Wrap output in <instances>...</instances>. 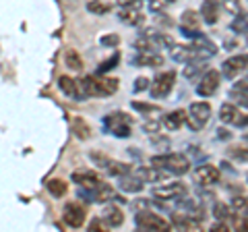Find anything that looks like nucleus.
Segmentation results:
<instances>
[{
    "label": "nucleus",
    "instance_id": "28",
    "mask_svg": "<svg viewBox=\"0 0 248 232\" xmlns=\"http://www.w3.org/2000/svg\"><path fill=\"white\" fill-rule=\"evenodd\" d=\"M137 176H139L141 181H149V182L164 181V174H161L159 168H155V166H151V168H139V170H137Z\"/></svg>",
    "mask_w": 248,
    "mask_h": 232
},
{
    "label": "nucleus",
    "instance_id": "9",
    "mask_svg": "<svg viewBox=\"0 0 248 232\" xmlns=\"http://www.w3.org/2000/svg\"><path fill=\"white\" fill-rule=\"evenodd\" d=\"M192 179H195V182L201 184V187H209V184L219 182L221 172L211 164H201L195 172H192Z\"/></svg>",
    "mask_w": 248,
    "mask_h": 232
},
{
    "label": "nucleus",
    "instance_id": "16",
    "mask_svg": "<svg viewBox=\"0 0 248 232\" xmlns=\"http://www.w3.org/2000/svg\"><path fill=\"white\" fill-rule=\"evenodd\" d=\"M170 56H172L176 63H190V60H197V54H195V48L190 46H178V44H172L170 46Z\"/></svg>",
    "mask_w": 248,
    "mask_h": 232
},
{
    "label": "nucleus",
    "instance_id": "8",
    "mask_svg": "<svg viewBox=\"0 0 248 232\" xmlns=\"http://www.w3.org/2000/svg\"><path fill=\"white\" fill-rule=\"evenodd\" d=\"M186 193H188L186 184L172 182V184H166V187H155L151 191V197H155L157 201H178L180 197H184Z\"/></svg>",
    "mask_w": 248,
    "mask_h": 232
},
{
    "label": "nucleus",
    "instance_id": "48",
    "mask_svg": "<svg viewBox=\"0 0 248 232\" xmlns=\"http://www.w3.org/2000/svg\"><path fill=\"white\" fill-rule=\"evenodd\" d=\"M236 125H238V127H246V125H248V116H242V114H240V116H238V120H236Z\"/></svg>",
    "mask_w": 248,
    "mask_h": 232
},
{
    "label": "nucleus",
    "instance_id": "35",
    "mask_svg": "<svg viewBox=\"0 0 248 232\" xmlns=\"http://www.w3.org/2000/svg\"><path fill=\"white\" fill-rule=\"evenodd\" d=\"M87 9H89L93 15H108V13L112 11V4L102 2V0H93V2L87 4Z\"/></svg>",
    "mask_w": 248,
    "mask_h": 232
},
{
    "label": "nucleus",
    "instance_id": "43",
    "mask_svg": "<svg viewBox=\"0 0 248 232\" xmlns=\"http://www.w3.org/2000/svg\"><path fill=\"white\" fill-rule=\"evenodd\" d=\"M122 6H135V9H141L143 2L141 0H118V9H122Z\"/></svg>",
    "mask_w": 248,
    "mask_h": 232
},
{
    "label": "nucleus",
    "instance_id": "7",
    "mask_svg": "<svg viewBox=\"0 0 248 232\" xmlns=\"http://www.w3.org/2000/svg\"><path fill=\"white\" fill-rule=\"evenodd\" d=\"M174 83H176V73L174 71H166V73L157 75L153 79V85H151V98H155V99L168 98L170 91H172V87H174Z\"/></svg>",
    "mask_w": 248,
    "mask_h": 232
},
{
    "label": "nucleus",
    "instance_id": "18",
    "mask_svg": "<svg viewBox=\"0 0 248 232\" xmlns=\"http://www.w3.org/2000/svg\"><path fill=\"white\" fill-rule=\"evenodd\" d=\"M118 189L124 193H141L143 191V181L139 176H133L130 172L118 176Z\"/></svg>",
    "mask_w": 248,
    "mask_h": 232
},
{
    "label": "nucleus",
    "instance_id": "19",
    "mask_svg": "<svg viewBox=\"0 0 248 232\" xmlns=\"http://www.w3.org/2000/svg\"><path fill=\"white\" fill-rule=\"evenodd\" d=\"M172 226L178 230H201V222L182 212V214H172Z\"/></svg>",
    "mask_w": 248,
    "mask_h": 232
},
{
    "label": "nucleus",
    "instance_id": "17",
    "mask_svg": "<svg viewBox=\"0 0 248 232\" xmlns=\"http://www.w3.org/2000/svg\"><path fill=\"white\" fill-rule=\"evenodd\" d=\"M219 0H205L203 4H201V17H203L205 23H209V25H215L217 19H219Z\"/></svg>",
    "mask_w": 248,
    "mask_h": 232
},
{
    "label": "nucleus",
    "instance_id": "34",
    "mask_svg": "<svg viewBox=\"0 0 248 232\" xmlns=\"http://www.w3.org/2000/svg\"><path fill=\"white\" fill-rule=\"evenodd\" d=\"M213 215L217 220H221V222H228L232 218V207L226 205V203H215L213 205Z\"/></svg>",
    "mask_w": 248,
    "mask_h": 232
},
{
    "label": "nucleus",
    "instance_id": "24",
    "mask_svg": "<svg viewBox=\"0 0 248 232\" xmlns=\"http://www.w3.org/2000/svg\"><path fill=\"white\" fill-rule=\"evenodd\" d=\"M104 222L108 224V226H112V228L122 226V222H124L122 210H120V207H116V205H108L106 212H104Z\"/></svg>",
    "mask_w": 248,
    "mask_h": 232
},
{
    "label": "nucleus",
    "instance_id": "11",
    "mask_svg": "<svg viewBox=\"0 0 248 232\" xmlns=\"http://www.w3.org/2000/svg\"><path fill=\"white\" fill-rule=\"evenodd\" d=\"M180 32H182V35L190 37V40H197V37L203 35L201 29H199V13H195V11H184L182 13Z\"/></svg>",
    "mask_w": 248,
    "mask_h": 232
},
{
    "label": "nucleus",
    "instance_id": "4",
    "mask_svg": "<svg viewBox=\"0 0 248 232\" xmlns=\"http://www.w3.org/2000/svg\"><path fill=\"white\" fill-rule=\"evenodd\" d=\"M172 44H174V40L170 35L149 29V32H147L141 40L135 42V48H139L141 52H159L161 48H170Z\"/></svg>",
    "mask_w": 248,
    "mask_h": 232
},
{
    "label": "nucleus",
    "instance_id": "39",
    "mask_svg": "<svg viewBox=\"0 0 248 232\" xmlns=\"http://www.w3.org/2000/svg\"><path fill=\"white\" fill-rule=\"evenodd\" d=\"M232 220V218H230ZM232 226H234V230H244L248 232V215H238V218L232 220Z\"/></svg>",
    "mask_w": 248,
    "mask_h": 232
},
{
    "label": "nucleus",
    "instance_id": "46",
    "mask_svg": "<svg viewBox=\"0 0 248 232\" xmlns=\"http://www.w3.org/2000/svg\"><path fill=\"white\" fill-rule=\"evenodd\" d=\"M226 230H230V228H228V224H226V222H221V220L211 226V232H226Z\"/></svg>",
    "mask_w": 248,
    "mask_h": 232
},
{
    "label": "nucleus",
    "instance_id": "37",
    "mask_svg": "<svg viewBox=\"0 0 248 232\" xmlns=\"http://www.w3.org/2000/svg\"><path fill=\"white\" fill-rule=\"evenodd\" d=\"M219 4H223V11L230 13V15H238L242 11V6H240V0H221Z\"/></svg>",
    "mask_w": 248,
    "mask_h": 232
},
{
    "label": "nucleus",
    "instance_id": "12",
    "mask_svg": "<svg viewBox=\"0 0 248 232\" xmlns=\"http://www.w3.org/2000/svg\"><path fill=\"white\" fill-rule=\"evenodd\" d=\"M217 87H219V73L217 71H207L203 77H201V81L197 85V94L201 98H211Z\"/></svg>",
    "mask_w": 248,
    "mask_h": 232
},
{
    "label": "nucleus",
    "instance_id": "10",
    "mask_svg": "<svg viewBox=\"0 0 248 232\" xmlns=\"http://www.w3.org/2000/svg\"><path fill=\"white\" fill-rule=\"evenodd\" d=\"M246 68H248V54H238V56H232L223 63L221 73H223L226 79L232 81V79H236L242 71H246Z\"/></svg>",
    "mask_w": 248,
    "mask_h": 232
},
{
    "label": "nucleus",
    "instance_id": "38",
    "mask_svg": "<svg viewBox=\"0 0 248 232\" xmlns=\"http://www.w3.org/2000/svg\"><path fill=\"white\" fill-rule=\"evenodd\" d=\"M118 60H120V54H114V56H112L110 60H106V63H102V66L97 68V73H99V75H104L106 71H112V68L116 66V63H118Z\"/></svg>",
    "mask_w": 248,
    "mask_h": 232
},
{
    "label": "nucleus",
    "instance_id": "31",
    "mask_svg": "<svg viewBox=\"0 0 248 232\" xmlns=\"http://www.w3.org/2000/svg\"><path fill=\"white\" fill-rule=\"evenodd\" d=\"M46 187H48V193L52 197H64V193H66V182L62 179H50Z\"/></svg>",
    "mask_w": 248,
    "mask_h": 232
},
{
    "label": "nucleus",
    "instance_id": "22",
    "mask_svg": "<svg viewBox=\"0 0 248 232\" xmlns=\"http://www.w3.org/2000/svg\"><path fill=\"white\" fill-rule=\"evenodd\" d=\"M58 87L62 89V94H66L68 98H73V99H83L79 81L71 79V77H60V79H58Z\"/></svg>",
    "mask_w": 248,
    "mask_h": 232
},
{
    "label": "nucleus",
    "instance_id": "27",
    "mask_svg": "<svg viewBox=\"0 0 248 232\" xmlns=\"http://www.w3.org/2000/svg\"><path fill=\"white\" fill-rule=\"evenodd\" d=\"M230 29H232V32H234V33L248 35V13H242V11H240V13L236 15V19L232 21Z\"/></svg>",
    "mask_w": 248,
    "mask_h": 232
},
{
    "label": "nucleus",
    "instance_id": "13",
    "mask_svg": "<svg viewBox=\"0 0 248 232\" xmlns=\"http://www.w3.org/2000/svg\"><path fill=\"white\" fill-rule=\"evenodd\" d=\"M62 220H64V224H66V226H71V228L83 226V222H85V207L79 205V203H68L64 207V212H62Z\"/></svg>",
    "mask_w": 248,
    "mask_h": 232
},
{
    "label": "nucleus",
    "instance_id": "1",
    "mask_svg": "<svg viewBox=\"0 0 248 232\" xmlns=\"http://www.w3.org/2000/svg\"><path fill=\"white\" fill-rule=\"evenodd\" d=\"M81 87V96L83 99L87 98H104V96H112L118 89V79H110V77H83L79 81Z\"/></svg>",
    "mask_w": 248,
    "mask_h": 232
},
{
    "label": "nucleus",
    "instance_id": "5",
    "mask_svg": "<svg viewBox=\"0 0 248 232\" xmlns=\"http://www.w3.org/2000/svg\"><path fill=\"white\" fill-rule=\"evenodd\" d=\"M104 125H106V129L110 131L114 137L124 139V137H130V127H133V120H130V116L124 114V112H112V114H108L104 118Z\"/></svg>",
    "mask_w": 248,
    "mask_h": 232
},
{
    "label": "nucleus",
    "instance_id": "20",
    "mask_svg": "<svg viewBox=\"0 0 248 232\" xmlns=\"http://www.w3.org/2000/svg\"><path fill=\"white\" fill-rule=\"evenodd\" d=\"M118 19L126 25H141L143 23V13L141 9H135V6H122L118 11Z\"/></svg>",
    "mask_w": 248,
    "mask_h": 232
},
{
    "label": "nucleus",
    "instance_id": "41",
    "mask_svg": "<svg viewBox=\"0 0 248 232\" xmlns=\"http://www.w3.org/2000/svg\"><path fill=\"white\" fill-rule=\"evenodd\" d=\"M149 9L153 13H161L166 9V0H149Z\"/></svg>",
    "mask_w": 248,
    "mask_h": 232
},
{
    "label": "nucleus",
    "instance_id": "3",
    "mask_svg": "<svg viewBox=\"0 0 248 232\" xmlns=\"http://www.w3.org/2000/svg\"><path fill=\"white\" fill-rule=\"evenodd\" d=\"M211 106H209L207 102H195L190 104L188 112H186V125H188L190 131H195V133H199V131H203L207 127V122L211 120Z\"/></svg>",
    "mask_w": 248,
    "mask_h": 232
},
{
    "label": "nucleus",
    "instance_id": "44",
    "mask_svg": "<svg viewBox=\"0 0 248 232\" xmlns=\"http://www.w3.org/2000/svg\"><path fill=\"white\" fill-rule=\"evenodd\" d=\"M118 42H120L118 35H104L102 37V44L104 46H118Z\"/></svg>",
    "mask_w": 248,
    "mask_h": 232
},
{
    "label": "nucleus",
    "instance_id": "15",
    "mask_svg": "<svg viewBox=\"0 0 248 232\" xmlns=\"http://www.w3.org/2000/svg\"><path fill=\"white\" fill-rule=\"evenodd\" d=\"M192 48H195L197 60H207V58H211V56H215V54H217V46L211 40H207L205 35L197 37V40L192 42Z\"/></svg>",
    "mask_w": 248,
    "mask_h": 232
},
{
    "label": "nucleus",
    "instance_id": "23",
    "mask_svg": "<svg viewBox=\"0 0 248 232\" xmlns=\"http://www.w3.org/2000/svg\"><path fill=\"white\" fill-rule=\"evenodd\" d=\"M230 98L234 99L238 106L248 108V81H240L230 89Z\"/></svg>",
    "mask_w": 248,
    "mask_h": 232
},
{
    "label": "nucleus",
    "instance_id": "6",
    "mask_svg": "<svg viewBox=\"0 0 248 232\" xmlns=\"http://www.w3.org/2000/svg\"><path fill=\"white\" fill-rule=\"evenodd\" d=\"M135 224L137 228L141 230H149V232H166L170 230V222H166L164 218H161L159 214H153V212H137L135 215Z\"/></svg>",
    "mask_w": 248,
    "mask_h": 232
},
{
    "label": "nucleus",
    "instance_id": "50",
    "mask_svg": "<svg viewBox=\"0 0 248 232\" xmlns=\"http://www.w3.org/2000/svg\"><path fill=\"white\" fill-rule=\"evenodd\" d=\"M166 2H176V0H166Z\"/></svg>",
    "mask_w": 248,
    "mask_h": 232
},
{
    "label": "nucleus",
    "instance_id": "45",
    "mask_svg": "<svg viewBox=\"0 0 248 232\" xmlns=\"http://www.w3.org/2000/svg\"><path fill=\"white\" fill-rule=\"evenodd\" d=\"M159 120H151V122H147V125H145V131H147V133H149V135H153V133H157V131H159Z\"/></svg>",
    "mask_w": 248,
    "mask_h": 232
},
{
    "label": "nucleus",
    "instance_id": "49",
    "mask_svg": "<svg viewBox=\"0 0 248 232\" xmlns=\"http://www.w3.org/2000/svg\"><path fill=\"white\" fill-rule=\"evenodd\" d=\"M244 143H248V133H246V135H244Z\"/></svg>",
    "mask_w": 248,
    "mask_h": 232
},
{
    "label": "nucleus",
    "instance_id": "32",
    "mask_svg": "<svg viewBox=\"0 0 248 232\" xmlns=\"http://www.w3.org/2000/svg\"><path fill=\"white\" fill-rule=\"evenodd\" d=\"M64 63H66L68 68H73V71H81L83 68V60L75 50H66L64 52Z\"/></svg>",
    "mask_w": 248,
    "mask_h": 232
},
{
    "label": "nucleus",
    "instance_id": "30",
    "mask_svg": "<svg viewBox=\"0 0 248 232\" xmlns=\"http://www.w3.org/2000/svg\"><path fill=\"white\" fill-rule=\"evenodd\" d=\"M232 212L238 214V215H248V195H236L232 199Z\"/></svg>",
    "mask_w": 248,
    "mask_h": 232
},
{
    "label": "nucleus",
    "instance_id": "42",
    "mask_svg": "<svg viewBox=\"0 0 248 232\" xmlns=\"http://www.w3.org/2000/svg\"><path fill=\"white\" fill-rule=\"evenodd\" d=\"M147 87H149V79H145V77H139V79H135V91L139 94V91H145Z\"/></svg>",
    "mask_w": 248,
    "mask_h": 232
},
{
    "label": "nucleus",
    "instance_id": "14",
    "mask_svg": "<svg viewBox=\"0 0 248 232\" xmlns=\"http://www.w3.org/2000/svg\"><path fill=\"white\" fill-rule=\"evenodd\" d=\"M71 179L79 184L83 191H95L99 184L104 182L95 172H89V170H77V172H73Z\"/></svg>",
    "mask_w": 248,
    "mask_h": 232
},
{
    "label": "nucleus",
    "instance_id": "26",
    "mask_svg": "<svg viewBox=\"0 0 248 232\" xmlns=\"http://www.w3.org/2000/svg\"><path fill=\"white\" fill-rule=\"evenodd\" d=\"M238 116H240V112L234 104H221V108H219V120L221 122H226V125H236Z\"/></svg>",
    "mask_w": 248,
    "mask_h": 232
},
{
    "label": "nucleus",
    "instance_id": "33",
    "mask_svg": "<svg viewBox=\"0 0 248 232\" xmlns=\"http://www.w3.org/2000/svg\"><path fill=\"white\" fill-rule=\"evenodd\" d=\"M228 156L238 162H248V143L246 145H234L228 149Z\"/></svg>",
    "mask_w": 248,
    "mask_h": 232
},
{
    "label": "nucleus",
    "instance_id": "47",
    "mask_svg": "<svg viewBox=\"0 0 248 232\" xmlns=\"http://www.w3.org/2000/svg\"><path fill=\"white\" fill-rule=\"evenodd\" d=\"M89 230H97V232H102V230H104L102 222H99V220H93V222L89 224Z\"/></svg>",
    "mask_w": 248,
    "mask_h": 232
},
{
    "label": "nucleus",
    "instance_id": "21",
    "mask_svg": "<svg viewBox=\"0 0 248 232\" xmlns=\"http://www.w3.org/2000/svg\"><path fill=\"white\" fill-rule=\"evenodd\" d=\"M135 66H161L164 65V56L157 52H141L139 56L133 58Z\"/></svg>",
    "mask_w": 248,
    "mask_h": 232
},
{
    "label": "nucleus",
    "instance_id": "25",
    "mask_svg": "<svg viewBox=\"0 0 248 232\" xmlns=\"http://www.w3.org/2000/svg\"><path fill=\"white\" fill-rule=\"evenodd\" d=\"M186 122V112L184 110H174V112H170L166 114V118H164V127L168 131H178L182 125Z\"/></svg>",
    "mask_w": 248,
    "mask_h": 232
},
{
    "label": "nucleus",
    "instance_id": "2",
    "mask_svg": "<svg viewBox=\"0 0 248 232\" xmlns=\"http://www.w3.org/2000/svg\"><path fill=\"white\" fill-rule=\"evenodd\" d=\"M151 166L164 170L170 174H186L190 170V160L182 156V153H164V156H153L151 158Z\"/></svg>",
    "mask_w": 248,
    "mask_h": 232
},
{
    "label": "nucleus",
    "instance_id": "36",
    "mask_svg": "<svg viewBox=\"0 0 248 232\" xmlns=\"http://www.w3.org/2000/svg\"><path fill=\"white\" fill-rule=\"evenodd\" d=\"M73 131H75V135L79 139H87L89 137V127H87V122H85L83 118H75L73 120Z\"/></svg>",
    "mask_w": 248,
    "mask_h": 232
},
{
    "label": "nucleus",
    "instance_id": "29",
    "mask_svg": "<svg viewBox=\"0 0 248 232\" xmlns=\"http://www.w3.org/2000/svg\"><path fill=\"white\" fill-rule=\"evenodd\" d=\"M205 60H190V63H186L184 66V77L186 79H195V77L199 73H203L205 71Z\"/></svg>",
    "mask_w": 248,
    "mask_h": 232
},
{
    "label": "nucleus",
    "instance_id": "40",
    "mask_svg": "<svg viewBox=\"0 0 248 232\" xmlns=\"http://www.w3.org/2000/svg\"><path fill=\"white\" fill-rule=\"evenodd\" d=\"M133 108H135V110H141V112H149V114H155V112H157V108H155V106L139 104V102H133Z\"/></svg>",
    "mask_w": 248,
    "mask_h": 232
}]
</instances>
